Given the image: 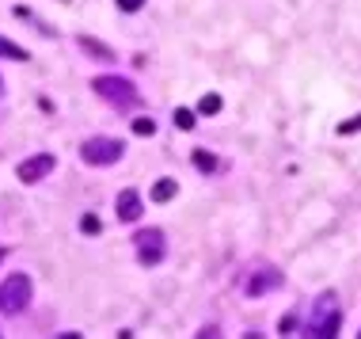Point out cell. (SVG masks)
<instances>
[{
	"label": "cell",
	"mask_w": 361,
	"mask_h": 339,
	"mask_svg": "<svg viewBox=\"0 0 361 339\" xmlns=\"http://www.w3.org/2000/svg\"><path fill=\"white\" fill-rule=\"evenodd\" d=\"M92 88L99 92L103 100H111L114 107H133V103H141L137 88H133L130 81H122V76H95V84H92Z\"/></svg>",
	"instance_id": "obj_2"
},
{
	"label": "cell",
	"mask_w": 361,
	"mask_h": 339,
	"mask_svg": "<svg viewBox=\"0 0 361 339\" xmlns=\"http://www.w3.org/2000/svg\"><path fill=\"white\" fill-rule=\"evenodd\" d=\"M198 111H202V114H217V111H221V95H202Z\"/></svg>",
	"instance_id": "obj_10"
},
{
	"label": "cell",
	"mask_w": 361,
	"mask_h": 339,
	"mask_svg": "<svg viewBox=\"0 0 361 339\" xmlns=\"http://www.w3.org/2000/svg\"><path fill=\"white\" fill-rule=\"evenodd\" d=\"M80 229L87 232V237H95V232H99L103 225H99V218H95V214H84V218H80Z\"/></svg>",
	"instance_id": "obj_13"
},
{
	"label": "cell",
	"mask_w": 361,
	"mask_h": 339,
	"mask_svg": "<svg viewBox=\"0 0 361 339\" xmlns=\"http://www.w3.org/2000/svg\"><path fill=\"white\" fill-rule=\"evenodd\" d=\"M194 164H198L202 172H213V168H217V157L206 153V149H194Z\"/></svg>",
	"instance_id": "obj_9"
},
{
	"label": "cell",
	"mask_w": 361,
	"mask_h": 339,
	"mask_svg": "<svg viewBox=\"0 0 361 339\" xmlns=\"http://www.w3.org/2000/svg\"><path fill=\"white\" fill-rule=\"evenodd\" d=\"M0 54H4V57H16V61H27V50H19V46H12L8 38H0Z\"/></svg>",
	"instance_id": "obj_11"
},
{
	"label": "cell",
	"mask_w": 361,
	"mask_h": 339,
	"mask_svg": "<svg viewBox=\"0 0 361 339\" xmlns=\"http://www.w3.org/2000/svg\"><path fill=\"white\" fill-rule=\"evenodd\" d=\"M118 157H122V141H114V138H87L80 145V160L95 164V168H106V164H114Z\"/></svg>",
	"instance_id": "obj_3"
},
{
	"label": "cell",
	"mask_w": 361,
	"mask_h": 339,
	"mask_svg": "<svg viewBox=\"0 0 361 339\" xmlns=\"http://www.w3.org/2000/svg\"><path fill=\"white\" fill-rule=\"evenodd\" d=\"M274 282H278V275H270V278L262 275V278H255V282L247 286V294H251V297H259V294H267V290H274Z\"/></svg>",
	"instance_id": "obj_8"
},
{
	"label": "cell",
	"mask_w": 361,
	"mask_h": 339,
	"mask_svg": "<svg viewBox=\"0 0 361 339\" xmlns=\"http://www.w3.org/2000/svg\"><path fill=\"white\" fill-rule=\"evenodd\" d=\"M361 130V114H354V119H346L343 126H338V133H343V138H350V133H357Z\"/></svg>",
	"instance_id": "obj_14"
},
{
	"label": "cell",
	"mask_w": 361,
	"mask_h": 339,
	"mask_svg": "<svg viewBox=\"0 0 361 339\" xmlns=\"http://www.w3.org/2000/svg\"><path fill=\"white\" fill-rule=\"evenodd\" d=\"M27 302H31V278L27 275H8L4 282H0V313L16 316L23 313Z\"/></svg>",
	"instance_id": "obj_1"
},
{
	"label": "cell",
	"mask_w": 361,
	"mask_h": 339,
	"mask_svg": "<svg viewBox=\"0 0 361 339\" xmlns=\"http://www.w3.org/2000/svg\"><path fill=\"white\" fill-rule=\"evenodd\" d=\"M141 4H145V0H118V8H122V12H137Z\"/></svg>",
	"instance_id": "obj_17"
},
{
	"label": "cell",
	"mask_w": 361,
	"mask_h": 339,
	"mask_svg": "<svg viewBox=\"0 0 361 339\" xmlns=\"http://www.w3.org/2000/svg\"><path fill=\"white\" fill-rule=\"evenodd\" d=\"M175 195H179V183H175V179H160V183L152 187V198H156V202H171Z\"/></svg>",
	"instance_id": "obj_7"
},
{
	"label": "cell",
	"mask_w": 361,
	"mask_h": 339,
	"mask_svg": "<svg viewBox=\"0 0 361 339\" xmlns=\"http://www.w3.org/2000/svg\"><path fill=\"white\" fill-rule=\"evenodd\" d=\"M175 126H183V130H190V126H194V111H175Z\"/></svg>",
	"instance_id": "obj_15"
},
{
	"label": "cell",
	"mask_w": 361,
	"mask_h": 339,
	"mask_svg": "<svg viewBox=\"0 0 361 339\" xmlns=\"http://www.w3.org/2000/svg\"><path fill=\"white\" fill-rule=\"evenodd\" d=\"M141 210H145V202L137 191H122L118 198H114V214H118V221H141Z\"/></svg>",
	"instance_id": "obj_6"
},
{
	"label": "cell",
	"mask_w": 361,
	"mask_h": 339,
	"mask_svg": "<svg viewBox=\"0 0 361 339\" xmlns=\"http://www.w3.org/2000/svg\"><path fill=\"white\" fill-rule=\"evenodd\" d=\"M4 256H8V251H0V259H4Z\"/></svg>",
	"instance_id": "obj_18"
},
{
	"label": "cell",
	"mask_w": 361,
	"mask_h": 339,
	"mask_svg": "<svg viewBox=\"0 0 361 339\" xmlns=\"http://www.w3.org/2000/svg\"><path fill=\"white\" fill-rule=\"evenodd\" d=\"M80 42H84V50H92V54H99V57H111V50H103L95 38H80Z\"/></svg>",
	"instance_id": "obj_16"
},
{
	"label": "cell",
	"mask_w": 361,
	"mask_h": 339,
	"mask_svg": "<svg viewBox=\"0 0 361 339\" xmlns=\"http://www.w3.org/2000/svg\"><path fill=\"white\" fill-rule=\"evenodd\" d=\"M54 164H57L54 153H35L31 160H23V164L16 168V176L23 179V183H38V179H46V176L54 172Z\"/></svg>",
	"instance_id": "obj_4"
},
{
	"label": "cell",
	"mask_w": 361,
	"mask_h": 339,
	"mask_svg": "<svg viewBox=\"0 0 361 339\" xmlns=\"http://www.w3.org/2000/svg\"><path fill=\"white\" fill-rule=\"evenodd\" d=\"M133 240H137L141 263H160V259H164V237H160L156 229H141Z\"/></svg>",
	"instance_id": "obj_5"
},
{
	"label": "cell",
	"mask_w": 361,
	"mask_h": 339,
	"mask_svg": "<svg viewBox=\"0 0 361 339\" xmlns=\"http://www.w3.org/2000/svg\"><path fill=\"white\" fill-rule=\"evenodd\" d=\"M133 133H141V138H152V133H156V122H152V119H137V122H133Z\"/></svg>",
	"instance_id": "obj_12"
}]
</instances>
